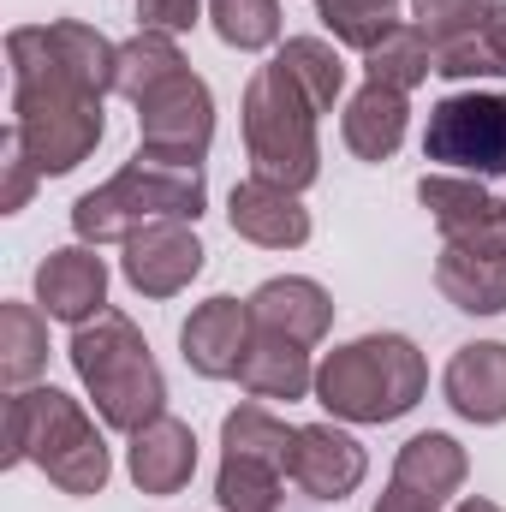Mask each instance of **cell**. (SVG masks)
I'll return each mask as SVG.
<instances>
[{
  "label": "cell",
  "instance_id": "15",
  "mask_svg": "<svg viewBox=\"0 0 506 512\" xmlns=\"http://www.w3.org/2000/svg\"><path fill=\"white\" fill-rule=\"evenodd\" d=\"M126 471L143 495H179L197 477V435H191V423H179L167 411L155 423H143L126 447Z\"/></svg>",
  "mask_w": 506,
  "mask_h": 512
},
{
  "label": "cell",
  "instance_id": "17",
  "mask_svg": "<svg viewBox=\"0 0 506 512\" xmlns=\"http://www.w3.org/2000/svg\"><path fill=\"white\" fill-rule=\"evenodd\" d=\"M251 316H256V328H268V334L316 346L334 328V298L316 280H304V274H274V280H262L251 292Z\"/></svg>",
  "mask_w": 506,
  "mask_h": 512
},
{
  "label": "cell",
  "instance_id": "3",
  "mask_svg": "<svg viewBox=\"0 0 506 512\" xmlns=\"http://www.w3.org/2000/svg\"><path fill=\"white\" fill-rule=\"evenodd\" d=\"M209 203V185H203V167H185V161H155V155H131L126 167L84 191L72 203V233L78 245H126L131 233L155 227V221H197Z\"/></svg>",
  "mask_w": 506,
  "mask_h": 512
},
{
  "label": "cell",
  "instance_id": "2",
  "mask_svg": "<svg viewBox=\"0 0 506 512\" xmlns=\"http://www.w3.org/2000/svg\"><path fill=\"white\" fill-rule=\"evenodd\" d=\"M0 459L36 465L60 495H102L114 477L102 429L60 387H12L6 393V453Z\"/></svg>",
  "mask_w": 506,
  "mask_h": 512
},
{
  "label": "cell",
  "instance_id": "14",
  "mask_svg": "<svg viewBox=\"0 0 506 512\" xmlns=\"http://www.w3.org/2000/svg\"><path fill=\"white\" fill-rule=\"evenodd\" d=\"M227 221H233L239 239H251L262 251H298V245H310V209L298 203V191L268 185V179H256V173L245 185H233Z\"/></svg>",
  "mask_w": 506,
  "mask_h": 512
},
{
  "label": "cell",
  "instance_id": "19",
  "mask_svg": "<svg viewBox=\"0 0 506 512\" xmlns=\"http://www.w3.org/2000/svg\"><path fill=\"white\" fill-rule=\"evenodd\" d=\"M239 387L251 393V399H304V393H316V364H310V346L304 340H286V334H268V328H256L251 352H245V364H239Z\"/></svg>",
  "mask_w": 506,
  "mask_h": 512
},
{
  "label": "cell",
  "instance_id": "22",
  "mask_svg": "<svg viewBox=\"0 0 506 512\" xmlns=\"http://www.w3.org/2000/svg\"><path fill=\"white\" fill-rule=\"evenodd\" d=\"M274 66L298 84V96H304L316 114H328V108L340 102V90H346V60H340V48L322 42V36H292V42L274 54Z\"/></svg>",
  "mask_w": 506,
  "mask_h": 512
},
{
  "label": "cell",
  "instance_id": "13",
  "mask_svg": "<svg viewBox=\"0 0 506 512\" xmlns=\"http://www.w3.org/2000/svg\"><path fill=\"white\" fill-rule=\"evenodd\" d=\"M370 459L364 447L334 429V423H304L298 429V447H292V483L310 495V501H346L358 483H364Z\"/></svg>",
  "mask_w": 506,
  "mask_h": 512
},
{
  "label": "cell",
  "instance_id": "16",
  "mask_svg": "<svg viewBox=\"0 0 506 512\" xmlns=\"http://www.w3.org/2000/svg\"><path fill=\"white\" fill-rule=\"evenodd\" d=\"M435 286L465 316H501L506 310V245H441Z\"/></svg>",
  "mask_w": 506,
  "mask_h": 512
},
{
  "label": "cell",
  "instance_id": "27",
  "mask_svg": "<svg viewBox=\"0 0 506 512\" xmlns=\"http://www.w3.org/2000/svg\"><path fill=\"white\" fill-rule=\"evenodd\" d=\"M280 483H286L280 465H268V459H245V453H221L215 501H221V512H274L280 507Z\"/></svg>",
  "mask_w": 506,
  "mask_h": 512
},
{
  "label": "cell",
  "instance_id": "4",
  "mask_svg": "<svg viewBox=\"0 0 506 512\" xmlns=\"http://www.w3.org/2000/svg\"><path fill=\"white\" fill-rule=\"evenodd\" d=\"M72 370L84 393L96 399V417L120 435H137L143 423H155L167 411V382H161V364L149 358V340L143 328L131 322L126 310H102L96 322H84L66 346Z\"/></svg>",
  "mask_w": 506,
  "mask_h": 512
},
{
  "label": "cell",
  "instance_id": "30",
  "mask_svg": "<svg viewBox=\"0 0 506 512\" xmlns=\"http://www.w3.org/2000/svg\"><path fill=\"white\" fill-rule=\"evenodd\" d=\"M501 0H411V18L429 42H453V36H471L495 18Z\"/></svg>",
  "mask_w": 506,
  "mask_h": 512
},
{
  "label": "cell",
  "instance_id": "31",
  "mask_svg": "<svg viewBox=\"0 0 506 512\" xmlns=\"http://www.w3.org/2000/svg\"><path fill=\"white\" fill-rule=\"evenodd\" d=\"M0 173H6V185H0V215H18L24 203H30V191H36V161L24 155V143H18V131L6 126L0 137Z\"/></svg>",
  "mask_w": 506,
  "mask_h": 512
},
{
  "label": "cell",
  "instance_id": "25",
  "mask_svg": "<svg viewBox=\"0 0 506 512\" xmlns=\"http://www.w3.org/2000/svg\"><path fill=\"white\" fill-rule=\"evenodd\" d=\"M48 364V322L36 304H0V382L30 387Z\"/></svg>",
  "mask_w": 506,
  "mask_h": 512
},
{
  "label": "cell",
  "instance_id": "34",
  "mask_svg": "<svg viewBox=\"0 0 506 512\" xmlns=\"http://www.w3.org/2000/svg\"><path fill=\"white\" fill-rule=\"evenodd\" d=\"M376 512H441V507H429V501H417V495H405L399 483H387V495L376 501Z\"/></svg>",
  "mask_w": 506,
  "mask_h": 512
},
{
  "label": "cell",
  "instance_id": "32",
  "mask_svg": "<svg viewBox=\"0 0 506 512\" xmlns=\"http://www.w3.org/2000/svg\"><path fill=\"white\" fill-rule=\"evenodd\" d=\"M197 18H203V0H137V24L161 36H185L197 30Z\"/></svg>",
  "mask_w": 506,
  "mask_h": 512
},
{
  "label": "cell",
  "instance_id": "10",
  "mask_svg": "<svg viewBox=\"0 0 506 512\" xmlns=\"http://www.w3.org/2000/svg\"><path fill=\"white\" fill-rule=\"evenodd\" d=\"M203 239L191 233V221H155L143 233L126 239V256H120V274L131 280V292L143 298H173L185 292L197 274H203Z\"/></svg>",
  "mask_w": 506,
  "mask_h": 512
},
{
  "label": "cell",
  "instance_id": "12",
  "mask_svg": "<svg viewBox=\"0 0 506 512\" xmlns=\"http://www.w3.org/2000/svg\"><path fill=\"white\" fill-rule=\"evenodd\" d=\"M36 304L42 316L54 322H96L108 310V262L96 256V245H66V251H48L36 268Z\"/></svg>",
  "mask_w": 506,
  "mask_h": 512
},
{
  "label": "cell",
  "instance_id": "21",
  "mask_svg": "<svg viewBox=\"0 0 506 512\" xmlns=\"http://www.w3.org/2000/svg\"><path fill=\"white\" fill-rule=\"evenodd\" d=\"M405 126H411V102L399 90H381V84H364L352 102H346V149L358 161H393L399 143H405Z\"/></svg>",
  "mask_w": 506,
  "mask_h": 512
},
{
  "label": "cell",
  "instance_id": "6",
  "mask_svg": "<svg viewBox=\"0 0 506 512\" xmlns=\"http://www.w3.org/2000/svg\"><path fill=\"white\" fill-rule=\"evenodd\" d=\"M316 108L298 96V84L268 60L245 84V149L251 173L286 191H310L322 173V143H316Z\"/></svg>",
  "mask_w": 506,
  "mask_h": 512
},
{
  "label": "cell",
  "instance_id": "1",
  "mask_svg": "<svg viewBox=\"0 0 506 512\" xmlns=\"http://www.w3.org/2000/svg\"><path fill=\"white\" fill-rule=\"evenodd\" d=\"M12 66V131L42 179L84 167L108 131L102 102L114 96L120 42H108L84 18L18 24L6 36Z\"/></svg>",
  "mask_w": 506,
  "mask_h": 512
},
{
  "label": "cell",
  "instance_id": "24",
  "mask_svg": "<svg viewBox=\"0 0 506 512\" xmlns=\"http://www.w3.org/2000/svg\"><path fill=\"white\" fill-rule=\"evenodd\" d=\"M364 72H370V84H381V90L411 96V90L435 72V42H429L417 24H393L376 48L364 54Z\"/></svg>",
  "mask_w": 506,
  "mask_h": 512
},
{
  "label": "cell",
  "instance_id": "20",
  "mask_svg": "<svg viewBox=\"0 0 506 512\" xmlns=\"http://www.w3.org/2000/svg\"><path fill=\"white\" fill-rule=\"evenodd\" d=\"M465 471H471L465 447H459L453 435H441V429L411 435V441L399 447V459H393V483H399L405 495L429 501V507H447V495H459Z\"/></svg>",
  "mask_w": 506,
  "mask_h": 512
},
{
  "label": "cell",
  "instance_id": "9",
  "mask_svg": "<svg viewBox=\"0 0 506 512\" xmlns=\"http://www.w3.org/2000/svg\"><path fill=\"white\" fill-rule=\"evenodd\" d=\"M417 203L441 227V245H506V203L489 197L483 179L465 173H423Z\"/></svg>",
  "mask_w": 506,
  "mask_h": 512
},
{
  "label": "cell",
  "instance_id": "23",
  "mask_svg": "<svg viewBox=\"0 0 506 512\" xmlns=\"http://www.w3.org/2000/svg\"><path fill=\"white\" fill-rule=\"evenodd\" d=\"M185 72V54H179V42L173 36H161V30H137L131 42H120V66H114V96H126L131 108L143 102V96H155L167 78H179Z\"/></svg>",
  "mask_w": 506,
  "mask_h": 512
},
{
  "label": "cell",
  "instance_id": "35",
  "mask_svg": "<svg viewBox=\"0 0 506 512\" xmlns=\"http://www.w3.org/2000/svg\"><path fill=\"white\" fill-rule=\"evenodd\" d=\"M453 512H501V507H495V501H483V495H471V501H459Z\"/></svg>",
  "mask_w": 506,
  "mask_h": 512
},
{
  "label": "cell",
  "instance_id": "7",
  "mask_svg": "<svg viewBox=\"0 0 506 512\" xmlns=\"http://www.w3.org/2000/svg\"><path fill=\"white\" fill-rule=\"evenodd\" d=\"M423 161L453 167L465 179H501L506 173V96L501 90H465L441 96L423 126Z\"/></svg>",
  "mask_w": 506,
  "mask_h": 512
},
{
  "label": "cell",
  "instance_id": "29",
  "mask_svg": "<svg viewBox=\"0 0 506 512\" xmlns=\"http://www.w3.org/2000/svg\"><path fill=\"white\" fill-rule=\"evenodd\" d=\"M209 24L239 54L274 48L280 42V0H209Z\"/></svg>",
  "mask_w": 506,
  "mask_h": 512
},
{
  "label": "cell",
  "instance_id": "26",
  "mask_svg": "<svg viewBox=\"0 0 506 512\" xmlns=\"http://www.w3.org/2000/svg\"><path fill=\"white\" fill-rule=\"evenodd\" d=\"M292 447H298V429L286 417H274L268 405H239L227 411L221 423V453H245V459H268L292 477Z\"/></svg>",
  "mask_w": 506,
  "mask_h": 512
},
{
  "label": "cell",
  "instance_id": "33",
  "mask_svg": "<svg viewBox=\"0 0 506 512\" xmlns=\"http://www.w3.org/2000/svg\"><path fill=\"white\" fill-rule=\"evenodd\" d=\"M483 48H489V60H495V78H506V0L495 6V18L483 24Z\"/></svg>",
  "mask_w": 506,
  "mask_h": 512
},
{
  "label": "cell",
  "instance_id": "11",
  "mask_svg": "<svg viewBox=\"0 0 506 512\" xmlns=\"http://www.w3.org/2000/svg\"><path fill=\"white\" fill-rule=\"evenodd\" d=\"M251 340H256L251 298H227V292L209 298V304H197L191 322L179 328V352H185V364H191L203 382H227V376H239Z\"/></svg>",
  "mask_w": 506,
  "mask_h": 512
},
{
  "label": "cell",
  "instance_id": "28",
  "mask_svg": "<svg viewBox=\"0 0 506 512\" xmlns=\"http://www.w3.org/2000/svg\"><path fill=\"white\" fill-rule=\"evenodd\" d=\"M316 18L328 24L334 42L370 54L381 36L399 24V0H316Z\"/></svg>",
  "mask_w": 506,
  "mask_h": 512
},
{
  "label": "cell",
  "instance_id": "18",
  "mask_svg": "<svg viewBox=\"0 0 506 512\" xmlns=\"http://www.w3.org/2000/svg\"><path fill=\"white\" fill-rule=\"evenodd\" d=\"M447 405L465 423H506V346L501 340H471L447 364Z\"/></svg>",
  "mask_w": 506,
  "mask_h": 512
},
{
  "label": "cell",
  "instance_id": "8",
  "mask_svg": "<svg viewBox=\"0 0 506 512\" xmlns=\"http://www.w3.org/2000/svg\"><path fill=\"white\" fill-rule=\"evenodd\" d=\"M209 143H215V96L191 66L179 78H167L155 96L137 102V149L143 155L203 167Z\"/></svg>",
  "mask_w": 506,
  "mask_h": 512
},
{
  "label": "cell",
  "instance_id": "5",
  "mask_svg": "<svg viewBox=\"0 0 506 512\" xmlns=\"http://www.w3.org/2000/svg\"><path fill=\"white\" fill-rule=\"evenodd\" d=\"M429 387V364L405 334H364L316 364V399L340 423H393Z\"/></svg>",
  "mask_w": 506,
  "mask_h": 512
}]
</instances>
